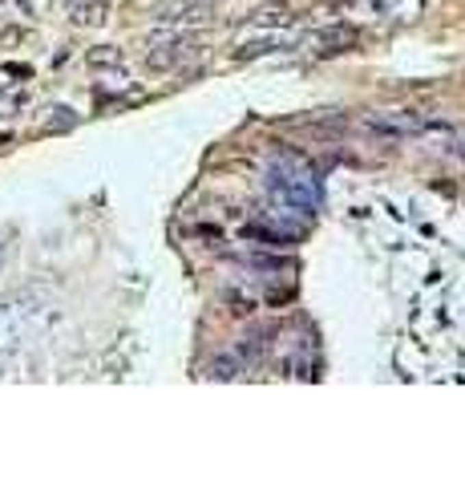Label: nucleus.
<instances>
[{
  "mask_svg": "<svg viewBox=\"0 0 465 486\" xmlns=\"http://www.w3.org/2000/svg\"><path fill=\"white\" fill-rule=\"evenodd\" d=\"M21 37H25V33H21L16 25H0V45H16Z\"/></svg>",
  "mask_w": 465,
  "mask_h": 486,
  "instance_id": "nucleus-13",
  "label": "nucleus"
},
{
  "mask_svg": "<svg viewBox=\"0 0 465 486\" xmlns=\"http://www.w3.org/2000/svg\"><path fill=\"white\" fill-rule=\"evenodd\" d=\"M243 239H255V243H263V247H288V243H296V231L275 227V223H267V219H255V223L243 227Z\"/></svg>",
  "mask_w": 465,
  "mask_h": 486,
  "instance_id": "nucleus-4",
  "label": "nucleus"
},
{
  "mask_svg": "<svg viewBox=\"0 0 465 486\" xmlns=\"http://www.w3.org/2000/svg\"><path fill=\"white\" fill-rule=\"evenodd\" d=\"M364 130L384 138V142H397V138H409V134H421L425 130V118L413 114V110H397V114H373L364 118Z\"/></svg>",
  "mask_w": 465,
  "mask_h": 486,
  "instance_id": "nucleus-2",
  "label": "nucleus"
},
{
  "mask_svg": "<svg viewBox=\"0 0 465 486\" xmlns=\"http://www.w3.org/2000/svg\"><path fill=\"white\" fill-rule=\"evenodd\" d=\"M275 45H292V37H279V29H267V37L239 45V57H259V53H271Z\"/></svg>",
  "mask_w": 465,
  "mask_h": 486,
  "instance_id": "nucleus-8",
  "label": "nucleus"
},
{
  "mask_svg": "<svg viewBox=\"0 0 465 486\" xmlns=\"http://www.w3.org/2000/svg\"><path fill=\"white\" fill-rule=\"evenodd\" d=\"M85 61H89L93 69H101V65H122V49H114V45H97V49L85 53Z\"/></svg>",
  "mask_w": 465,
  "mask_h": 486,
  "instance_id": "nucleus-11",
  "label": "nucleus"
},
{
  "mask_svg": "<svg viewBox=\"0 0 465 486\" xmlns=\"http://www.w3.org/2000/svg\"><path fill=\"white\" fill-rule=\"evenodd\" d=\"M25 106H29L25 89H0V118H16Z\"/></svg>",
  "mask_w": 465,
  "mask_h": 486,
  "instance_id": "nucleus-10",
  "label": "nucleus"
},
{
  "mask_svg": "<svg viewBox=\"0 0 465 486\" xmlns=\"http://www.w3.org/2000/svg\"><path fill=\"white\" fill-rule=\"evenodd\" d=\"M0 4H25V0H0Z\"/></svg>",
  "mask_w": 465,
  "mask_h": 486,
  "instance_id": "nucleus-14",
  "label": "nucleus"
},
{
  "mask_svg": "<svg viewBox=\"0 0 465 486\" xmlns=\"http://www.w3.org/2000/svg\"><path fill=\"white\" fill-rule=\"evenodd\" d=\"M53 118H45V130H69L73 122H77V114L73 110H65V106H57V110H49Z\"/></svg>",
  "mask_w": 465,
  "mask_h": 486,
  "instance_id": "nucleus-12",
  "label": "nucleus"
},
{
  "mask_svg": "<svg viewBox=\"0 0 465 486\" xmlns=\"http://www.w3.org/2000/svg\"><path fill=\"white\" fill-rule=\"evenodd\" d=\"M105 12H110V0H77V4L69 8V21H73V25H85V29H93V25L105 21Z\"/></svg>",
  "mask_w": 465,
  "mask_h": 486,
  "instance_id": "nucleus-5",
  "label": "nucleus"
},
{
  "mask_svg": "<svg viewBox=\"0 0 465 486\" xmlns=\"http://www.w3.org/2000/svg\"><path fill=\"white\" fill-rule=\"evenodd\" d=\"M267 191L279 207L296 211L303 219H312L320 211V178L312 175L296 154H279L267 171Z\"/></svg>",
  "mask_w": 465,
  "mask_h": 486,
  "instance_id": "nucleus-1",
  "label": "nucleus"
},
{
  "mask_svg": "<svg viewBox=\"0 0 465 486\" xmlns=\"http://www.w3.org/2000/svg\"><path fill=\"white\" fill-rule=\"evenodd\" d=\"M288 21H292V12H288L284 4H279V8H275V4H267V8H259V12H255V29H279V25H288Z\"/></svg>",
  "mask_w": 465,
  "mask_h": 486,
  "instance_id": "nucleus-9",
  "label": "nucleus"
},
{
  "mask_svg": "<svg viewBox=\"0 0 465 486\" xmlns=\"http://www.w3.org/2000/svg\"><path fill=\"white\" fill-rule=\"evenodd\" d=\"M267 337H271L267 328H247V332L239 337V345H235V356H239L243 365H255V361H259V353L267 349Z\"/></svg>",
  "mask_w": 465,
  "mask_h": 486,
  "instance_id": "nucleus-6",
  "label": "nucleus"
},
{
  "mask_svg": "<svg viewBox=\"0 0 465 486\" xmlns=\"http://www.w3.org/2000/svg\"><path fill=\"white\" fill-rule=\"evenodd\" d=\"M190 45H194V37H186V33H170L166 41H158L150 53H146V65H150V69H174V65L190 53Z\"/></svg>",
  "mask_w": 465,
  "mask_h": 486,
  "instance_id": "nucleus-3",
  "label": "nucleus"
},
{
  "mask_svg": "<svg viewBox=\"0 0 465 486\" xmlns=\"http://www.w3.org/2000/svg\"><path fill=\"white\" fill-rule=\"evenodd\" d=\"M239 373H243V361H239L235 353H223V356H214L211 365H207V377H211V381H235Z\"/></svg>",
  "mask_w": 465,
  "mask_h": 486,
  "instance_id": "nucleus-7",
  "label": "nucleus"
}]
</instances>
